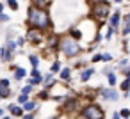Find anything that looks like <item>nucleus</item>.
<instances>
[{
	"mask_svg": "<svg viewBox=\"0 0 130 119\" xmlns=\"http://www.w3.org/2000/svg\"><path fill=\"white\" fill-rule=\"evenodd\" d=\"M13 57H14V53H13V52H9V50L6 48V45L0 48V61H2V62L9 64V62L13 61Z\"/></svg>",
	"mask_w": 130,
	"mask_h": 119,
	"instance_id": "11",
	"label": "nucleus"
},
{
	"mask_svg": "<svg viewBox=\"0 0 130 119\" xmlns=\"http://www.w3.org/2000/svg\"><path fill=\"white\" fill-rule=\"evenodd\" d=\"M123 98H125V100H128V98H130V91H126V92H123Z\"/></svg>",
	"mask_w": 130,
	"mask_h": 119,
	"instance_id": "41",
	"label": "nucleus"
},
{
	"mask_svg": "<svg viewBox=\"0 0 130 119\" xmlns=\"http://www.w3.org/2000/svg\"><path fill=\"white\" fill-rule=\"evenodd\" d=\"M98 96L105 101L114 103V101L119 100V91L116 87H98Z\"/></svg>",
	"mask_w": 130,
	"mask_h": 119,
	"instance_id": "7",
	"label": "nucleus"
},
{
	"mask_svg": "<svg viewBox=\"0 0 130 119\" xmlns=\"http://www.w3.org/2000/svg\"><path fill=\"white\" fill-rule=\"evenodd\" d=\"M14 36H16V30H14V29H9L7 34H6V41H7V39H13Z\"/></svg>",
	"mask_w": 130,
	"mask_h": 119,
	"instance_id": "34",
	"label": "nucleus"
},
{
	"mask_svg": "<svg viewBox=\"0 0 130 119\" xmlns=\"http://www.w3.org/2000/svg\"><path fill=\"white\" fill-rule=\"evenodd\" d=\"M36 98H38L39 101H46V100H52V94H50V91H46V89H41V91L36 94Z\"/></svg>",
	"mask_w": 130,
	"mask_h": 119,
	"instance_id": "18",
	"label": "nucleus"
},
{
	"mask_svg": "<svg viewBox=\"0 0 130 119\" xmlns=\"http://www.w3.org/2000/svg\"><path fill=\"white\" fill-rule=\"evenodd\" d=\"M39 61H41V59H39V55H34V53H32V55H29V62H30V66H32V68H38V66H39Z\"/></svg>",
	"mask_w": 130,
	"mask_h": 119,
	"instance_id": "24",
	"label": "nucleus"
},
{
	"mask_svg": "<svg viewBox=\"0 0 130 119\" xmlns=\"http://www.w3.org/2000/svg\"><path fill=\"white\" fill-rule=\"evenodd\" d=\"M80 96L78 94H70L62 98V105H61V114H77L80 110Z\"/></svg>",
	"mask_w": 130,
	"mask_h": 119,
	"instance_id": "5",
	"label": "nucleus"
},
{
	"mask_svg": "<svg viewBox=\"0 0 130 119\" xmlns=\"http://www.w3.org/2000/svg\"><path fill=\"white\" fill-rule=\"evenodd\" d=\"M112 61H114V55L110 52H102V62L103 64H110Z\"/></svg>",
	"mask_w": 130,
	"mask_h": 119,
	"instance_id": "20",
	"label": "nucleus"
},
{
	"mask_svg": "<svg viewBox=\"0 0 130 119\" xmlns=\"http://www.w3.org/2000/svg\"><path fill=\"white\" fill-rule=\"evenodd\" d=\"M112 119H121V115H119V112L116 110V112H112Z\"/></svg>",
	"mask_w": 130,
	"mask_h": 119,
	"instance_id": "40",
	"label": "nucleus"
},
{
	"mask_svg": "<svg viewBox=\"0 0 130 119\" xmlns=\"http://www.w3.org/2000/svg\"><path fill=\"white\" fill-rule=\"evenodd\" d=\"M0 119H13L11 115H4V117H0Z\"/></svg>",
	"mask_w": 130,
	"mask_h": 119,
	"instance_id": "44",
	"label": "nucleus"
},
{
	"mask_svg": "<svg viewBox=\"0 0 130 119\" xmlns=\"http://www.w3.org/2000/svg\"><path fill=\"white\" fill-rule=\"evenodd\" d=\"M118 112H119L121 119H130V108H128V107H123V108H119Z\"/></svg>",
	"mask_w": 130,
	"mask_h": 119,
	"instance_id": "25",
	"label": "nucleus"
},
{
	"mask_svg": "<svg viewBox=\"0 0 130 119\" xmlns=\"http://www.w3.org/2000/svg\"><path fill=\"white\" fill-rule=\"evenodd\" d=\"M86 64H87V61H78V62H75V64H73V68H77V69H84V68H86Z\"/></svg>",
	"mask_w": 130,
	"mask_h": 119,
	"instance_id": "33",
	"label": "nucleus"
},
{
	"mask_svg": "<svg viewBox=\"0 0 130 119\" xmlns=\"http://www.w3.org/2000/svg\"><path fill=\"white\" fill-rule=\"evenodd\" d=\"M6 6H7L9 9H13V11H18V7H20L18 0H6Z\"/></svg>",
	"mask_w": 130,
	"mask_h": 119,
	"instance_id": "26",
	"label": "nucleus"
},
{
	"mask_svg": "<svg viewBox=\"0 0 130 119\" xmlns=\"http://www.w3.org/2000/svg\"><path fill=\"white\" fill-rule=\"evenodd\" d=\"M30 6H36V7H41V9H48L52 6V0H29Z\"/></svg>",
	"mask_w": 130,
	"mask_h": 119,
	"instance_id": "15",
	"label": "nucleus"
},
{
	"mask_svg": "<svg viewBox=\"0 0 130 119\" xmlns=\"http://www.w3.org/2000/svg\"><path fill=\"white\" fill-rule=\"evenodd\" d=\"M25 2H29V0H25Z\"/></svg>",
	"mask_w": 130,
	"mask_h": 119,
	"instance_id": "48",
	"label": "nucleus"
},
{
	"mask_svg": "<svg viewBox=\"0 0 130 119\" xmlns=\"http://www.w3.org/2000/svg\"><path fill=\"white\" fill-rule=\"evenodd\" d=\"M61 68H62V66H61V61H54L52 66H50V73H52V75H57V73L61 71Z\"/></svg>",
	"mask_w": 130,
	"mask_h": 119,
	"instance_id": "23",
	"label": "nucleus"
},
{
	"mask_svg": "<svg viewBox=\"0 0 130 119\" xmlns=\"http://www.w3.org/2000/svg\"><path fill=\"white\" fill-rule=\"evenodd\" d=\"M128 61H130V59H126V57H121V59H119V61L116 62L118 69H119V68H125V66H128Z\"/></svg>",
	"mask_w": 130,
	"mask_h": 119,
	"instance_id": "31",
	"label": "nucleus"
},
{
	"mask_svg": "<svg viewBox=\"0 0 130 119\" xmlns=\"http://www.w3.org/2000/svg\"><path fill=\"white\" fill-rule=\"evenodd\" d=\"M116 73H118V71H110L109 75H105L109 87H116V85H118V75H116Z\"/></svg>",
	"mask_w": 130,
	"mask_h": 119,
	"instance_id": "17",
	"label": "nucleus"
},
{
	"mask_svg": "<svg viewBox=\"0 0 130 119\" xmlns=\"http://www.w3.org/2000/svg\"><path fill=\"white\" fill-rule=\"evenodd\" d=\"M68 36L73 37V39H77V41H82V29H78V27H70V29H68Z\"/></svg>",
	"mask_w": 130,
	"mask_h": 119,
	"instance_id": "13",
	"label": "nucleus"
},
{
	"mask_svg": "<svg viewBox=\"0 0 130 119\" xmlns=\"http://www.w3.org/2000/svg\"><path fill=\"white\" fill-rule=\"evenodd\" d=\"M30 78H43L39 68H32V69H30Z\"/></svg>",
	"mask_w": 130,
	"mask_h": 119,
	"instance_id": "30",
	"label": "nucleus"
},
{
	"mask_svg": "<svg viewBox=\"0 0 130 119\" xmlns=\"http://www.w3.org/2000/svg\"><path fill=\"white\" fill-rule=\"evenodd\" d=\"M82 52H84V48H82L80 41L70 37L68 34L61 36V41H59V53H62L66 59H77V57L82 55Z\"/></svg>",
	"mask_w": 130,
	"mask_h": 119,
	"instance_id": "2",
	"label": "nucleus"
},
{
	"mask_svg": "<svg viewBox=\"0 0 130 119\" xmlns=\"http://www.w3.org/2000/svg\"><path fill=\"white\" fill-rule=\"evenodd\" d=\"M110 13H112V9H110V2H109V0L100 2V4H94V6H89V18L94 20L98 23V27L107 25Z\"/></svg>",
	"mask_w": 130,
	"mask_h": 119,
	"instance_id": "3",
	"label": "nucleus"
},
{
	"mask_svg": "<svg viewBox=\"0 0 130 119\" xmlns=\"http://www.w3.org/2000/svg\"><path fill=\"white\" fill-rule=\"evenodd\" d=\"M94 73H96V69L93 68V66H86L84 69H80V75H78V80L82 82V84H86V82H89L93 76H94Z\"/></svg>",
	"mask_w": 130,
	"mask_h": 119,
	"instance_id": "9",
	"label": "nucleus"
},
{
	"mask_svg": "<svg viewBox=\"0 0 130 119\" xmlns=\"http://www.w3.org/2000/svg\"><path fill=\"white\" fill-rule=\"evenodd\" d=\"M32 91H34V85H29V84H27V85H23V87L20 89V94H29V96H30Z\"/></svg>",
	"mask_w": 130,
	"mask_h": 119,
	"instance_id": "29",
	"label": "nucleus"
},
{
	"mask_svg": "<svg viewBox=\"0 0 130 119\" xmlns=\"http://www.w3.org/2000/svg\"><path fill=\"white\" fill-rule=\"evenodd\" d=\"M7 110L11 112L13 117H22V115L25 114L23 107H22V105H16V103H9V105H7Z\"/></svg>",
	"mask_w": 130,
	"mask_h": 119,
	"instance_id": "10",
	"label": "nucleus"
},
{
	"mask_svg": "<svg viewBox=\"0 0 130 119\" xmlns=\"http://www.w3.org/2000/svg\"><path fill=\"white\" fill-rule=\"evenodd\" d=\"M126 91H130V80L128 78H123L119 82V92H126Z\"/></svg>",
	"mask_w": 130,
	"mask_h": 119,
	"instance_id": "21",
	"label": "nucleus"
},
{
	"mask_svg": "<svg viewBox=\"0 0 130 119\" xmlns=\"http://www.w3.org/2000/svg\"><path fill=\"white\" fill-rule=\"evenodd\" d=\"M89 62H91V64H96V62H102V53H100V52H96V53H93V55H91V59H89Z\"/></svg>",
	"mask_w": 130,
	"mask_h": 119,
	"instance_id": "28",
	"label": "nucleus"
},
{
	"mask_svg": "<svg viewBox=\"0 0 130 119\" xmlns=\"http://www.w3.org/2000/svg\"><path fill=\"white\" fill-rule=\"evenodd\" d=\"M23 107V110L25 112H38V108H39V103L36 101V100H29L25 105H22Z\"/></svg>",
	"mask_w": 130,
	"mask_h": 119,
	"instance_id": "14",
	"label": "nucleus"
},
{
	"mask_svg": "<svg viewBox=\"0 0 130 119\" xmlns=\"http://www.w3.org/2000/svg\"><path fill=\"white\" fill-rule=\"evenodd\" d=\"M34 117H36V112H25L22 115V119H34Z\"/></svg>",
	"mask_w": 130,
	"mask_h": 119,
	"instance_id": "37",
	"label": "nucleus"
},
{
	"mask_svg": "<svg viewBox=\"0 0 130 119\" xmlns=\"http://www.w3.org/2000/svg\"><path fill=\"white\" fill-rule=\"evenodd\" d=\"M46 39V34L38 30V29H27V34H25V41L30 43L32 46H41Z\"/></svg>",
	"mask_w": 130,
	"mask_h": 119,
	"instance_id": "6",
	"label": "nucleus"
},
{
	"mask_svg": "<svg viewBox=\"0 0 130 119\" xmlns=\"http://www.w3.org/2000/svg\"><path fill=\"white\" fill-rule=\"evenodd\" d=\"M4 114H6V110H4L2 107H0V117H4Z\"/></svg>",
	"mask_w": 130,
	"mask_h": 119,
	"instance_id": "43",
	"label": "nucleus"
},
{
	"mask_svg": "<svg viewBox=\"0 0 130 119\" xmlns=\"http://www.w3.org/2000/svg\"><path fill=\"white\" fill-rule=\"evenodd\" d=\"M114 34H118V30H116L114 27H110V25H107V32H105V36H103V39H105V41H110Z\"/></svg>",
	"mask_w": 130,
	"mask_h": 119,
	"instance_id": "19",
	"label": "nucleus"
},
{
	"mask_svg": "<svg viewBox=\"0 0 130 119\" xmlns=\"http://www.w3.org/2000/svg\"><path fill=\"white\" fill-rule=\"evenodd\" d=\"M121 16H123V13H121V7H118V9H114V11L110 13V16H109V22H107V25L114 27V29L118 30V34H119V29H121Z\"/></svg>",
	"mask_w": 130,
	"mask_h": 119,
	"instance_id": "8",
	"label": "nucleus"
},
{
	"mask_svg": "<svg viewBox=\"0 0 130 119\" xmlns=\"http://www.w3.org/2000/svg\"><path fill=\"white\" fill-rule=\"evenodd\" d=\"M25 43H27V41H25V36H20V37L16 39V45H18V46H23Z\"/></svg>",
	"mask_w": 130,
	"mask_h": 119,
	"instance_id": "38",
	"label": "nucleus"
},
{
	"mask_svg": "<svg viewBox=\"0 0 130 119\" xmlns=\"http://www.w3.org/2000/svg\"><path fill=\"white\" fill-rule=\"evenodd\" d=\"M121 25H130V9H128V13H125L121 16Z\"/></svg>",
	"mask_w": 130,
	"mask_h": 119,
	"instance_id": "32",
	"label": "nucleus"
},
{
	"mask_svg": "<svg viewBox=\"0 0 130 119\" xmlns=\"http://www.w3.org/2000/svg\"><path fill=\"white\" fill-rule=\"evenodd\" d=\"M114 2H116V4H123V2H125V0H114Z\"/></svg>",
	"mask_w": 130,
	"mask_h": 119,
	"instance_id": "45",
	"label": "nucleus"
},
{
	"mask_svg": "<svg viewBox=\"0 0 130 119\" xmlns=\"http://www.w3.org/2000/svg\"><path fill=\"white\" fill-rule=\"evenodd\" d=\"M125 78H128V80H130V73H128V75H126V76H125Z\"/></svg>",
	"mask_w": 130,
	"mask_h": 119,
	"instance_id": "46",
	"label": "nucleus"
},
{
	"mask_svg": "<svg viewBox=\"0 0 130 119\" xmlns=\"http://www.w3.org/2000/svg\"><path fill=\"white\" fill-rule=\"evenodd\" d=\"M59 78H61L62 82L70 84V82H71V68H61V71H59Z\"/></svg>",
	"mask_w": 130,
	"mask_h": 119,
	"instance_id": "12",
	"label": "nucleus"
},
{
	"mask_svg": "<svg viewBox=\"0 0 130 119\" xmlns=\"http://www.w3.org/2000/svg\"><path fill=\"white\" fill-rule=\"evenodd\" d=\"M13 71H14V76H13L14 80H23V78L27 76V69H25V68H22V66H16Z\"/></svg>",
	"mask_w": 130,
	"mask_h": 119,
	"instance_id": "16",
	"label": "nucleus"
},
{
	"mask_svg": "<svg viewBox=\"0 0 130 119\" xmlns=\"http://www.w3.org/2000/svg\"><path fill=\"white\" fill-rule=\"evenodd\" d=\"M25 25L29 29H38L45 34L54 30V23H52V16H50L48 9H41V7H36V6H29Z\"/></svg>",
	"mask_w": 130,
	"mask_h": 119,
	"instance_id": "1",
	"label": "nucleus"
},
{
	"mask_svg": "<svg viewBox=\"0 0 130 119\" xmlns=\"http://www.w3.org/2000/svg\"><path fill=\"white\" fill-rule=\"evenodd\" d=\"M11 18H9V14H6V13H0V23H7Z\"/></svg>",
	"mask_w": 130,
	"mask_h": 119,
	"instance_id": "35",
	"label": "nucleus"
},
{
	"mask_svg": "<svg viewBox=\"0 0 130 119\" xmlns=\"http://www.w3.org/2000/svg\"><path fill=\"white\" fill-rule=\"evenodd\" d=\"M89 6H94V4H100V2H105V0H86Z\"/></svg>",
	"mask_w": 130,
	"mask_h": 119,
	"instance_id": "39",
	"label": "nucleus"
},
{
	"mask_svg": "<svg viewBox=\"0 0 130 119\" xmlns=\"http://www.w3.org/2000/svg\"><path fill=\"white\" fill-rule=\"evenodd\" d=\"M4 7H6V4H2V2H0V13H4Z\"/></svg>",
	"mask_w": 130,
	"mask_h": 119,
	"instance_id": "42",
	"label": "nucleus"
},
{
	"mask_svg": "<svg viewBox=\"0 0 130 119\" xmlns=\"http://www.w3.org/2000/svg\"><path fill=\"white\" fill-rule=\"evenodd\" d=\"M110 71H114V69H112V66H110V64H107V66H105V68H103V69H102V75H103V76H105V75H109V73H110Z\"/></svg>",
	"mask_w": 130,
	"mask_h": 119,
	"instance_id": "36",
	"label": "nucleus"
},
{
	"mask_svg": "<svg viewBox=\"0 0 130 119\" xmlns=\"http://www.w3.org/2000/svg\"><path fill=\"white\" fill-rule=\"evenodd\" d=\"M128 68H130V61H128Z\"/></svg>",
	"mask_w": 130,
	"mask_h": 119,
	"instance_id": "47",
	"label": "nucleus"
},
{
	"mask_svg": "<svg viewBox=\"0 0 130 119\" xmlns=\"http://www.w3.org/2000/svg\"><path fill=\"white\" fill-rule=\"evenodd\" d=\"M78 117L80 119H105V110H103V107L100 103L89 101L84 107H80Z\"/></svg>",
	"mask_w": 130,
	"mask_h": 119,
	"instance_id": "4",
	"label": "nucleus"
},
{
	"mask_svg": "<svg viewBox=\"0 0 130 119\" xmlns=\"http://www.w3.org/2000/svg\"><path fill=\"white\" fill-rule=\"evenodd\" d=\"M6 48H7L9 52H13V53H14V52L18 50V45H16V41H14V39H7V41H6Z\"/></svg>",
	"mask_w": 130,
	"mask_h": 119,
	"instance_id": "22",
	"label": "nucleus"
},
{
	"mask_svg": "<svg viewBox=\"0 0 130 119\" xmlns=\"http://www.w3.org/2000/svg\"><path fill=\"white\" fill-rule=\"evenodd\" d=\"M29 100H30V96H29V94H20V96H18V100H16V105H25Z\"/></svg>",
	"mask_w": 130,
	"mask_h": 119,
	"instance_id": "27",
	"label": "nucleus"
}]
</instances>
